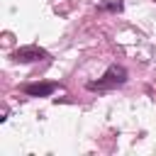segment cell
Segmentation results:
<instances>
[{"label":"cell","mask_w":156,"mask_h":156,"mask_svg":"<svg viewBox=\"0 0 156 156\" xmlns=\"http://www.w3.org/2000/svg\"><path fill=\"white\" fill-rule=\"evenodd\" d=\"M124 80H127V71L122 66H110L102 78H98L95 83H88V90H112V88L122 85Z\"/></svg>","instance_id":"obj_1"},{"label":"cell","mask_w":156,"mask_h":156,"mask_svg":"<svg viewBox=\"0 0 156 156\" xmlns=\"http://www.w3.org/2000/svg\"><path fill=\"white\" fill-rule=\"evenodd\" d=\"M49 54L44 51V49H39V46H20L15 54H12V58L17 61V63H34V61H41V58H46Z\"/></svg>","instance_id":"obj_2"},{"label":"cell","mask_w":156,"mask_h":156,"mask_svg":"<svg viewBox=\"0 0 156 156\" xmlns=\"http://www.w3.org/2000/svg\"><path fill=\"white\" fill-rule=\"evenodd\" d=\"M56 90V83H29L24 85V93L32 95V98H46Z\"/></svg>","instance_id":"obj_3"},{"label":"cell","mask_w":156,"mask_h":156,"mask_svg":"<svg viewBox=\"0 0 156 156\" xmlns=\"http://www.w3.org/2000/svg\"><path fill=\"white\" fill-rule=\"evenodd\" d=\"M102 10H112V12H119V10H122V0H112V2H102Z\"/></svg>","instance_id":"obj_4"}]
</instances>
